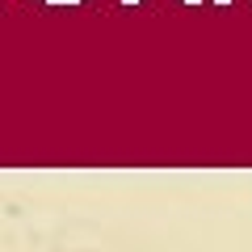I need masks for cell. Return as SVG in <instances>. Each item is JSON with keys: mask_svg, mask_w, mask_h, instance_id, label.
I'll return each instance as SVG.
<instances>
[{"mask_svg": "<svg viewBox=\"0 0 252 252\" xmlns=\"http://www.w3.org/2000/svg\"><path fill=\"white\" fill-rule=\"evenodd\" d=\"M51 4H72V0H51Z\"/></svg>", "mask_w": 252, "mask_h": 252, "instance_id": "cell-1", "label": "cell"}]
</instances>
